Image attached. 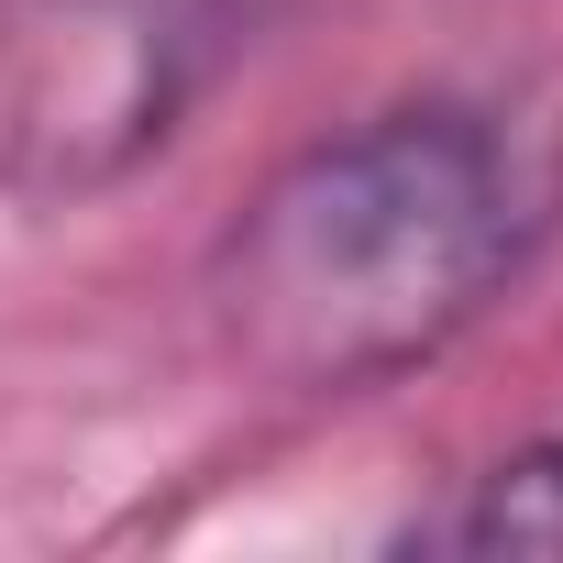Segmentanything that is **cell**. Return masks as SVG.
<instances>
[{
  "label": "cell",
  "mask_w": 563,
  "mask_h": 563,
  "mask_svg": "<svg viewBox=\"0 0 563 563\" xmlns=\"http://www.w3.org/2000/svg\"><path fill=\"white\" fill-rule=\"evenodd\" d=\"M398 541H409V552H563V431L497 453V464L464 475L442 508H420Z\"/></svg>",
  "instance_id": "3"
},
{
  "label": "cell",
  "mask_w": 563,
  "mask_h": 563,
  "mask_svg": "<svg viewBox=\"0 0 563 563\" xmlns=\"http://www.w3.org/2000/svg\"><path fill=\"white\" fill-rule=\"evenodd\" d=\"M254 45V0H0V199H100Z\"/></svg>",
  "instance_id": "2"
},
{
  "label": "cell",
  "mask_w": 563,
  "mask_h": 563,
  "mask_svg": "<svg viewBox=\"0 0 563 563\" xmlns=\"http://www.w3.org/2000/svg\"><path fill=\"white\" fill-rule=\"evenodd\" d=\"M530 144L475 100H387L265 166L210 243V332L276 398H365L453 354L541 243Z\"/></svg>",
  "instance_id": "1"
}]
</instances>
